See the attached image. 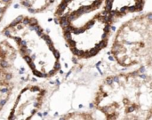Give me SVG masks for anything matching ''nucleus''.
Returning a JSON list of instances; mask_svg holds the SVG:
<instances>
[{
  "label": "nucleus",
  "instance_id": "obj_8",
  "mask_svg": "<svg viewBox=\"0 0 152 120\" xmlns=\"http://www.w3.org/2000/svg\"><path fill=\"white\" fill-rule=\"evenodd\" d=\"M137 70L142 78L145 92L152 103V57L142 65L138 66Z\"/></svg>",
  "mask_w": 152,
  "mask_h": 120
},
{
  "label": "nucleus",
  "instance_id": "obj_9",
  "mask_svg": "<svg viewBox=\"0 0 152 120\" xmlns=\"http://www.w3.org/2000/svg\"><path fill=\"white\" fill-rule=\"evenodd\" d=\"M22 6L32 13H37L48 9L55 0H20Z\"/></svg>",
  "mask_w": 152,
  "mask_h": 120
},
{
  "label": "nucleus",
  "instance_id": "obj_6",
  "mask_svg": "<svg viewBox=\"0 0 152 120\" xmlns=\"http://www.w3.org/2000/svg\"><path fill=\"white\" fill-rule=\"evenodd\" d=\"M145 5L146 0H105L104 9L115 23L124 17L142 12Z\"/></svg>",
  "mask_w": 152,
  "mask_h": 120
},
{
  "label": "nucleus",
  "instance_id": "obj_2",
  "mask_svg": "<svg viewBox=\"0 0 152 120\" xmlns=\"http://www.w3.org/2000/svg\"><path fill=\"white\" fill-rule=\"evenodd\" d=\"M4 33L16 43L20 56L38 78H48L58 73L60 53L37 20L20 17L9 24Z\"/></svg>",
  "mask_w": 152,
  "mask_h": 120
},
{
  "label": "nucleus",
  "instance_id": "obj_11",
  "mask_svg": "<svg viewBox=\"0 0 152 120\" xmlns=\"http://www.w3.org/2000/svg\"><path fill=\"white\" fill-rule=\"evenodd\" d=\"M12 0H0V20L3 17V14L4 13L5 10L9 6Z\"/></svg>",
  "mask_w": 152,
  "mask_h": 120
},
{
  "label": "nucleus",
  "instance_id": "obj_1",
  "mask_svg": "<svg viewBox=\"0 0 152 120\" xmlns=\"http://www.w3.org/2000/svg\"><path fill=\"white\" fill-rule=\"evenodd\" d=\"M94 107L105 119H152V106L138 70L107 76L98 86Z\"/></svg>",
  "mask_w": 152,
  "mask_h": 120
},
{
  "label": "nucleus",
  "instance_id": "obj_5",
  "mask_svg": "<svg viewBox=\"0 0 152 120\" xmlns=\"http://www.w3.org/2000/svg\"><path fill=\"white\" fill-rule=\"evenodd\" d=\"M45 90L38 86H27L19 94L8 119H30L41 108Z\"/></svg>",
  "mask_w": 152,
  "mask_h": 120
},
{
  "label": "nucleus",
  "instance_id": "obj_10",
  "mask_svg": "<svg viewBox=\"0 0 152 120\" xmlns=\"http://www.w3.org/2000/svg\"><path fill=\"white\" fill-rule=\"evenodd\" d=\"M65 119H94L95 118L93 117L92 113L88 112H79V113H72L69 114Z\"/></svg>",
  "mask_w": 152,
  "mask_h": 120
},
{
  "label": "nucleus",
  "instance_id": "obj_4",
  "mask_svg": "<svg viewBox=\"0 0 152 120\" xmlns=\"http://www.w3.org/2000/svg\"><path fill=\"white\" fill-rule=\"evenodd\" d=\"M105 0H61L55 16L62 32L93 23L107 14Z\"/></svg>",
  "mask_w": 152,
  "mask_h": 120
},
{
  "label": "nucleus",
  "instance_id": "obj_7",
  "mask_svg": "<svg viewBox=\"0 0 152 120\" xmlns=\"http://www.w3.org/2000/svg\"><path fill=\"white\" fill-rule=\"evenodd\" d=\"M12 88L11 75L4 70H0V111L10 98Z\"/></svg>",
  "mask_w": 152,
  "mask_h": 120
},
{
  "label": "nucleus",
  "instance_id": "obj_3",
  "mask_svg": "<svg viewBox=\"0 0 152 120\" xmlns=\"http://www.w3.org/2000/svg\"><path fill=\"white\" fill-rule=\"evenodd\" d=\"M122 68L141 66L152 57V12L133 16L117 30L110 50Z\"/></svg>",
  "mask_w": 152,
  "mask_h": 120
}]
</instances>
